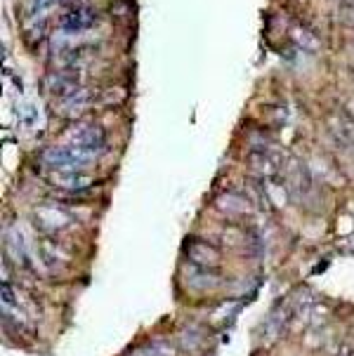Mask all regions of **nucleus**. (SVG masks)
Listing matches in <instances>:
<instances>
[{
    "instance_id": "obj_4",
    "label": "nucleus",
    "mask_w": 354,
    "mask_h": 356,
    "mask_svg": "<svg viewBox=\"0 0 354 356\" xmlns=\"http://www.w3.org/2000/svg\"><path fill=\"white\" fill-rule=\"evenodd\" d=\"M97 22H99V17L95 15V10L83 8V5H81V8H71L69 12H64V17L59 19L64 31H71V33L88 31V29L97 26Z\"/></svg>"
},
{
    "instance_id": "obj_7",
    "label": "nucleus",
    "mask_w": 354,
    "mask_h": 356,
    "mask_svg": "<svg viewBox=\"0 0 354 356\" xmlns=\"http://www.w3.org/2000/svg\"><path fill=\"white\" fill-rule=\"evenodd\" d=\"M45 88L50 90V92L59 95V97H67V95L78 90V78L67 74V71H57V74H50L45 78Z\"/></svg>"
},
{
    "instance_id": "obj_1",
    "label": "nucleus",
    "mask_w": 354,
    "mask_h": 356,
    "mask_svg": "<svg viewBox=\"0 0 354 356\" xmlns=\"http://www.w3.org/2000/svg\"><path fill=\"white\" fill-rule=\"evenodd\" d=\"M99 152L92 149H81L71 147V144H62V147H50L40 154V161L50 168V172H74L81 168L90 165V163L97 161Z\"/></svg>"
},
{
    "instance_id": "obj_3",
    "label": "nucleus",
    "mask_w": 354,
    "mask_h": 356,
    "mask_svg": "<svg viewBox=\"0 0 354 356\" xmlns=\"http://www.w3.org/2000/svg\"><path fill=\"white\" fill-rule=\"evenodd\" d=\"M33 217L38 222V227L50 234L62 232V229H67L71 225V217L62 208H55V205H40V208H35Z\"/></svg>"
},
{
    "instance_id": "obj_5",
    "label": "nucleus",
    "mask_w": 354,
    "mask_h": 356,
    "mask_svg": "<svg viewBox=\"0 0 354 356\" xmlns=\"http://www.w3.org/2000/svg\"><path fill=\"white\" fill-rule=\"evenodd\" d=\"M90 104H92V92H90V90H76V92L67 95V97H59L55 108L59 116L76 118V116H81V113H86Z\"/></svg>"
},
{
    "instance_id": "obj_9",
    "label": "nucleus",
    "mask_w": 354,
    "mask_h": 356,
    "mask_svg": "<svg viewBox=\"0 0 354 356\" xmlns=\"http://www.w3.org/2000/svg\"><path fill=\"white\" fill-rule=\"evenodd\" d=\"M189 257H191V262L208 267V264H215L218 252H215L213 248H208V245H203V243H196V245H189Z\"/></svg>"
},
{
    "instance_id": "obj_6",
    "label": "nucleus",
    "mask_w": 354,
    "mask_h": 356,
    "mask_svg": "<svg viewBox=\"0 0 354 356\" xmlns=\"http://www.w3.org/2000/svg\"><path fill=\"white\" fill-rule=\"evenodd\" d=\"M50 179L57 189H64V191H83L92 184V177L86 175L83 170H74V172H50Z\"/></svg>"
},
{
    "instance_id": "obj_12",
    "label": "nucleus",
    "mask_w": 354,
    "mask_h": 356,
    "mask_svg": "<svg viewBox=\"0 0 354 356\" xmlns=\"http://www.w3.org/2000/svg\"><path fill=\"white\" fill-rule=\"evenodd\" d=\"M347 22H350V24H354V10H350V12H347Z\"/></svg>"
},
{
    "instance_id": "obj_11",
    "label": "nucleus",
    "mask_w": 354,
    "mask_h": 356,
    "mask_svg": "<svg viewBox=\"0 0 354 356\" xmlns=\"http://www.w3.org/2000/svg\"><path fill=\"white\" fill-rule=\"evenodd\" d=\"M309 33H305V31H296V38L300 40V43H305V38H307ZM309 47H316V40H309Z\"/></svg>"
},
{
    "instance_id": "obj_8",
    "label": "nucleus",
    "mask_w": 354,
    "mask_h": 356,
    "mask_svg": "<svg viewBox=\"0 0 354 356\" xmlns=\"http://www.w3.org/2000/svg\"><path fill=\"white\" fill-rule=\"evenodd\" d=\"M218 210L227 215H246L250 213V203L246 201L243 196H236V194H222L218 198Z\"/></svg>"
},
{
    "instance_id": "obj_2",
    "label": "nucleus",
    "mask_w": 354,
    "mask_h": 356,
    "mask_svg": "<svg viewBox=\"0 0 354 356\" xmlns=\"http://www.w3.org/2000/svg\"><path fill=\"white\" fill-rule=\"evenodd\" d=\"M64 142L71 144V147L102 152V147H104V132H102L99 125L78 123V125H74V128H69V132L64 135Z\"/></svg>"
},
{
    "instance_id": "obj_10",
    "label": "nucleus",
    "mask_w": 354,
    "mask_h": 356,
    "mask_svg": "<svg viewBox=\"0 0 354 356\" xmlns=\"http://www.w3.org/2000/svg\"><path fill=\"white\" fill-rule=\"evenodd\" d=\"M137 356H172L170 352V347L168 345H161V342H154V345H149V347H144L140 354Z\"/></svg>"
}]
</instances>
